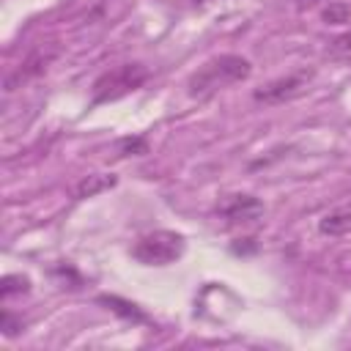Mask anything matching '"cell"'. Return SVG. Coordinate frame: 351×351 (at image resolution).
I'll return each mask as SVG.
<instances>
[{"instance_id": "3", "label": "cell", "mask_w": 351, "mask_h": 351, "mask_svg": "<svg viewBox=\"0 0 351 351\" xmlns=\"http://www.w3.org/2000/svg\"><path fill=\"white\" fill-rule=\"evenodd\" d=\"M148 80V69L143 63H123L107 74H101L93 82V104H104L112 99H121L126 93H132L134 88H140Z\"/></svg>"}, {"instance_id": "7", "label": "cell", "mask_w": 351, "mask_h": 351, "mask_svg": "<svg viewBox=\"0 0 351 351\" xmlns=\"http://www.w3.org/2000/svg\"><path fill=\"white\" fill-rule=\"evenodd\" d=\"M318 230L324 236H348L351 233V203L337 206L329 214H324L318 222Z\"/></svg>"}, {"instance_id": "2", "label": "cell", "mask_w": 351, "mask_h": 351, "mask_svg": "<svg viewBox=\"0 0 351 351\" xmlns=\"http://www.w3.org/2000/svg\"><path fill=\"white\" fill-rule=\"evenodd\" d=\"M184 255V236L173 230H154L137 239L132 247V258L143 266H167Z\"/></svg>"}, {"instance_id": "8", "label": "cell", "mask_w": 351, "mask_h": 351, "mask_svg": "<svg viewBox=\"0 0 351 351\" xmlns=\"http://www.w3.org/2000/svg\"><path fill=\"white\" fill-rule=\"evenodd\" d=\"M148 151V140L145 137H123L118 140V154L121 156H140Z\"/></svg>"}, {"instance_id": "5", "label": "cell", "mask_w": 351, "mask_h": 351, "mask_svg": "<svg viewBox=\"0 0 351 351\" xmlns=\"http://www.w3.org/2000/svg\"><path fill=\"white\" fill-rule=\"evenodd\" d=\"M228 222H255L263 214V203L252 195H230L217 208Z\"/></svg>"}, {"instance_id": "9", "label": "cell", "mask_w": 351, "mask_h": 351, "mask_svg": "<svg viewBox=\"0 0 351 351\" xmlns=\"http://www.w3.org/2000/svg\"><path fill=\"white\" fill-rule=\"evenodd\" d=\"M30 288V280L27 277H19V274H8L5 280H3V288H0V293L3 296H11V293H22V291H27Z\"/></svg>"}, {"instance_id": "4", "label": "cell", "mask_w": 351, "mask_h": 351, "mask_svg": "<svg viewBox=\"0 0 351 351\" xmlns=\"http://www.w3.org/2000/svg\"><path fill=\"white\" fill-rule=\"evenodd\" d=\"M307 80H310V71L288 74V77L274 80V82H269L266 88L255 90V99H258V101H263V104H280V101H285V99L299 96V93H302V88L307 85Z\"/></svg>"}, {"instance_id": "11", "label": "cell", "mask_w": 351, "mask_h": 351, "mask_svg": "<svg viewBox=\"0 0 351 351\" xmlns=\"http://www.w3.org/2000/svg\"><path fill=\"white\" fill-rule=\"evenodd\" d=\"M335 49H351V33H346V36H340V38L335 41Z\"/></svg>"}, {"instance_id": "10", "label": "cell", "mask_w": 351, "mask_h": 351, "mask_svg": "<svg viewBox=\"0 0 351 351\" xmlns=\"http://www.w3.org/2000/svg\"><path fill=\"white\" fill-rule=\"evenodd\" d=\"M348 16H351V11H348V5H343V3H329V8L324 11V19H326L329 25L348 22Z\"/></svg>"}, {"instance_id": "6", "label": "cell", "mask_w": 351, "mask_h": 351, "mask_svg": "<svg viewBox=\"0 0 351 351\" xmlns=\"http://www.w3.org/2000/svg\"><path fill=\"white\" fill-rule=\"evenodd\" d=\"M118 184V178L112 173H90L85 178H80L74 186H71V197L74 200H85V197H96L107 189H112Z\"/></svg>"}, {"instance_id": "1", "label": "cell", "mask_w": 351, "mask_h": 351, "mask_svg": "<svg viewBox=\"0 0 351 351\" xmlns=\"http://www.w3.org/2000/svg\"><path fill=\"white\" fill-rule=\"evenodd\" d=\"M252 74V63L244 58V55H233V52H225V55H217L211 60H206L186 82V90L189 96H211L233 82H241Z\"/></svg>"}]
</instances>
